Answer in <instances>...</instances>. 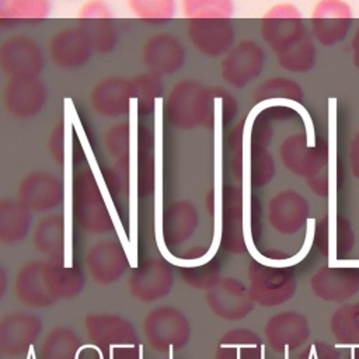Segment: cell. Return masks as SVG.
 <instances>
[{
  "label": "cell",
  "mask_w": 359,
  "mask_h": 359,
  "mask_svg": "<svg viewBox=\"0 0 359 359\" xmlns=\"http://www.w3.org/2000/svg\"><path fill=\"white\" fill-rule=\"evenodd\" d=\"M259 35L280 69L307 73L317 62V49L299 7L289 1L271 6L261 17Z\"/></svg>",
  "instance_id": "6da1fadb"
},
{
  "label": "cell",
  "mask_w": 359,
  "mask_h": 359,
  "mask_svg": "<svg viewBox=\"0 0 359 359\" xmlns=\"http://www.w3.org/2000/svg\"><path fill=\"white\" fill-rule=\"evenodd\" d=\"M84 286L86 278L77 266L49 259L24 264L14 279L15 297L34 309H45L59 300L73 299Z\"/></svg>",
  "instance_id": "7a4b0ae2"
},
{
  "label": "cell",
  "mask_w": 359,
  "mask_h": 359,
  "mask_svg": "<svg viewBox=\"0 0 359 359\" xmlns=\"http://www.w3.org/2000/svg\"><path fill=\"white\" fill-rule=\"evenodd\" d=\"M215 101L213 87L196 79H181L163 97L164 121L177 130L212 128Z\"/></svg>",
  "instance_id": "3957f363"
},
{
  "label": "cell",
  "mask_w": 359,
  "mask_h": 359,
  "mask_svg": "<svg viewBox=\"0 0 359 359\" xmlns=\"http://www.w3.org/2000/svg\"><path fill=\"white\" fill-rule=\"evenodd\" d=\"M279 157L283 165L293 174L306 178L309 188L318 196H327L328 177V143L317 139L311 142L307 135L297 132L283 139L279 146Z\"/></svg>",
  "instance_id": "277c9868"
},
{
  "label": "cell",
  "mask_w": 359,
  "mask_h": 359,
  "mask_svg": "<svg viewBox=\"0 0 359 359\" xmlns=\"http://www.w3.org/2000/svg\"><path fill=\"white\" fill-rule=\"evenodd\" d=\"M70 198L72 216L80 230L94 236L109 234L115 230L112 213L90 167L80 168L73 175Z\"/></svg>",
  "instance_id": "5b68a950"
},
{
  "label": "cell",
  "mask_w": 359,
  "mask_h": 359,
  "mask_svg": "<svg viewBox=\"0 0 359 359\" xmlns=\"http://www.w3.org/2000/svg\"><path fill=\"white\" fill-rule=\"evenodd\" d=\"M143 334L147 345L156 352H175L187 346L191 338V324L187 316L172 306H157L143 320Z\"/></svg>",
  "instance_id": "8992f818"
},
{
  "label": "cell",
  "mask_w": 359,
  "mask_h": 359,
  "mask_svg": "<svg viewBox=\"0 0 359 359\" xmlns=\"http://www.w3.org/2000/svg\"><path fill=\"white\" fill-rule=\"evenodd\" d=\"M248 292L254 303L278 306L293 297L296 278L289 266L252 261L248 266Z\"/></svg>",
  "instance_id": "52a82bcc"
},
{
  "label": "cell",
  "mask_w": 359,
  "mask_h": 359,
  "mask_svg": "<svg viewBox=\"0 0 359 359\" xmlns=\"http://www.w3.org/2000/svg\"><path fill=\"white\" fill-rule=\"evenodd\" d=\"M45 52L29 35L15 34L0 41V72L7 79L41 77Z\"/></svg>",
  "instance_id": "ba28073f"
},
{
  "label": "cell",
  "mask_w": 359,
  "mask_h": 359,
  "mask_svg": "<svg viewBox=\"0 0 359 359\" xmlns=\"http://www.w3.org/2000/svg\"><path fill=\"white\" fill-rule=\"evenodd\" d=\"M265 60L262 45L254 39H241L220 59V79L231 88L241 90L261 76Z\"/></svg>",
  "instance_id": "9c48e42d"
},
{
  "label": "cell",
  "mask_w": 359,
  "mask_h": 359,
  "mask_svg": "<svg viewBox=\"0 0 359 359\" xmlns=\"http://www.w3.org/2000/svg\"><path fill=\"white\" fill-rule=\"evenodd\" d=\"M48 95V86L41 77L7 79L1 88L0 101L8 116L25 121L43 111Z\"/></svg>",
  "instance_id": "30bf717a"
},
{
  "label": "cell",
  "mask_w": 359,
  "mask_h": 359,
  "mask_svg": "<svg viewBox=\"0 0 359 359\" xmlns=\"http://www.w3.org/2000/svg\"><path fill=\"white\" fill-rule=\"evenodd\" d=\"M353 22V11L345 0H318L310 13V34L321 46L342 42Z\"/></svg>",
  "instance_id": "8fae6325"
},
{
  "label": "cell",
  "mask_w": 359,
  "mask_h": 359,
  "mask_svg": "<svg viewBox=\"0 0 359 359\" xmlns=\"http://www.w3.org/2000/svg\"><path fill=\"white\" fill-rule=\"evenodd\" d=\"M94 53L86 29L79 24L55 31L46 45V55L52 65L67 72L84 67Z\"/></svg>",
  "instance_id": "7c38bea8"
},
{
  "label": "cell",
  "mask_w": 359,
  "mask_h": 359,
  "mask_svg": "<svg viewBox=\"0 0 359 359\" xmlns=\"http://www.w3.org/2000/svg\"><path fill=\"white\" fill-rule=\"evenodd\" d=\"M140 62L147 72L161 77L172 76L185 66L187 48L172 32H154L140 46Z\"/></svg>",
  "instance_id": "4fadbf2b"
},
{
  "label": "cell",
  "mask_w": 359,
  "mask_h": 359,
  "mask_svg": "<svg viewBox=\"0 0 359 359\" xmlns=\"http://www.w3.org/2000/svg\"><path fill=\"white\" fill-rule=\"evenodd\" d=\"M90 109L107 119H123L130 114L133 90L129 77L123 76H105L95 81L88 91Z\"/></svg>",
  "instance_id": "5bb4252c"
},
{
  "label": "cell",
  "mask_w": 359,
  "mask_h": 359,
  "mask_svg": "<svg viewBox=\"0 0 359 359\" xmlns=\"http://www.w3.org/2000/svg\"><path fill=\"white\" fill-rule=\"evenodd\" d=\"M17 199L34 213H48L65 201V182L55 172L34 170L17 187Z\"/></svg>",
  "instance_id": "9a60e30c"
},
{
  "label": "cell",
  "mask_w": 359,
  "mask_h": 359,
  "mask_svg": "<svg viewBox=\"0 0 359 359\" xmlns=\"http://www.w3.org/2000/svg\"><path fill=\"white\" fill-rule=\"evenodd\" d=\"M174 286L171 265L163 259L150 257L132 269L128 280L129 293L142 303H153L170 294Z\"/></svg>",
  "instance_id": "2e32d148"
},
{
  "label": "cell",
  "mask_w": 359,
  "mask_h": 359,
  "mask_svg": "<svg viewBox=\"0 0 359 359\" xmlns=\"http://www.w3.org/2000/svg\"><path fill=\"white\" fill-rule=\"evenodd\" d=\"M185 32L191 46L208 59H222L236 43V28L229 18L191 20Z\"/></svg>",
  "instance_id": "e0dca14e"
},
{
  "label": "cell",
  "mask_w": 359,
  "mask_h": 359,
  "mask_svg": "<svg viewBox=\"0 0 359 359\" xmlns=\"http://www.w3.org/2000/svg\"><path fill=\"white\" fill-rule=\"evenodd\" d=\"M220 244L226 251H247L244 227V194L241 187L224 184L220 194Z\"/></svg>",
  "instance_id": "ac0fdd59"
},
{
  "label": "cell",
  "mask_w": 359,
  "mask_h": 359,
  "mask_svg": "<svg viewBox=\"0 0 359 359\" xmlns=\"http://www.w3.org/2000/svg\"><path fill=\"white\" fill-rule=\"evenodd\" d=\"M86 334L102 355L112 346L139 344V335L128 318L112 313H91L84 318Z\"/></svg>",
  "instance_id": "d6986e66"
},
{
  "label": "cell",
  "mask_w": 359,
  "mask_h": 359,
  "mask_svg": "<svg viewBox=\"0 0 359 359\" xmlns=\"http://www.w3.org/2000/svg\"><path fill=\"white\" fill-rule=\"evenodd\" d=\"M42 320L28 311H13L0 318V353L17 358L28 353L42 332Z\"/></svg>",
  "instance_id": "ffe728a7"
},
{
  "label": "cell",
  "mask_w": 359,
  "mask_h": 359,
  "mask_svg": "<svg viewBox=\"0 0 359 359\" xmlns=\"http://www.w3.org/2000/svg\"><path fill=\"white\" fill-rule=\"evenodd\" d=\"M129 266L125 247L116 240H100L86 254V268L95 283L112 285L118 282Z\"/></svg>",
  "instance_id": "44dd1931"
},
{
  "label": "cell",
  "mask_w": 359,
  "mask_h": 359,
  "mask_svg": "<svg viewBox=\"0 0 359 359\" xmlns=\"http://www.w3.org/2000/svg\"><path fill=\"white\" fill-rule=\"evenodd\" d=\"M206 303L215 316L229 321L241 320L254 309L248 287L234 278H223L206 290Z\"/></svg>",
  "instance_id": "7402d4cb"
},
{
  "label": "cell",
  "mask_w": 359,
  "mask_h": 359,
  "mask_svg": "<svg viewBox=\"0 0 359 359\" xmlns=\"http://www.w3.org/2000/svg\"><path fill=\"white\" fill-rule=\"evenodd\" d=\"M199 213L196 206L188 199L170 202L161 213V240L165 248H177L188 241L196 231Z\"/></svg>",
  "instance_id": "603a6c76"
},
{
  "label": "cell",
  "mask_w": 359,
  "mask_h": 359,
  "mask_svg": "<svg viewBox=\"0 0 359 359\" xmlns=\"http://www.w3.org/2000/svg\"><path fill=\"white\" fill-rule=\"evenodd\" d=\"M135 189L139 198H149L157 184L156 133L146 123H137L135 135Z\"/></svg>",
  "instance_id": "cb8c5ba5"
},
{
  "label": "cell",
  "mask_w": 359,
  "mask_h": 359,
  "mask_svg": "<svg viewBox=\"0 0 359 359\" xmlns=\"http://www.w3.org/2000/svg\"><path fill=\"white\" fill-rule=\"evenodd\" d=\"M309 202L294 189H283L268 202V220L282 234H293L309 219Z\"/></svg>",
  "instance_id": "d4e9b609"
},
{
  "label": "cell",
  "mask_w": 359,
  "mask_h": 359,
  "mask_svg": "<svg viewBox=\"0 0 359 359\" xmlns=\"http://www.w3.org/2000/svg\"><path fill=\"white\" fill-rule=\"evenodd\" d=\"M264 332L268 344L276 352L297 349L310 335L307 320L296 311L275 314L268 320Z\"/></svg>",
  "instance_id": "484cf974"
},
{
  "label": "cell",
  "mask_w": 359,
  "mask_h": 359,
  "mask_svg": "<svg viewBox=\"0 0 359 359\" xmlns=\"http://www.w3.org/2000/svg\"><path fill=\"white\" fill-rule=\"evenodd\" d=\"M316 296L325 302H345L359 290L356 268H321L310 280Z\"/></svg>",
  "instance_id": "4316f807"
},
{
  "label": "cell",
  "mask_w": 359,
  "mask_h": 359,
  "mask_svg": "<svg viewBox=\"0 0 359 359\" xmlns=\"http://www.w3.org/2000/svg\"><path fill=\"white\" fill-rule=\"evenodd\" d=\"M32 245L46 259L65 264V257H66L65 216L59 213H52L42 217L34 227Z\"/></svg>",
  "instance_id": "83f0119b"
},
{
  "label": "cell",
  "mask_w": 359,
  "mask_h": 359,
  "mask_svg": "<svg viewBox=\"0 0 359 359\" xmlns=\"http://www.w3.org/2000/svg\"><path fill=\"white\" fill-rule=\"evenodd\" d=\"M32 224V212L17 198H0V243L15 244L22 241Z\"/></svg>",
  "instance_id": "f1b7e54d"
},
{
  "label": "cell",
  "mask_w": 359,
  "mask_h": 359,
  "mask_svg": "<svg viewBox=\"0 0 359 359\" xmlns=\"http://www.w3.org/2000/svg\"><path fill=\"white\" fill-rule=\"evenodd\" d=\"M264 346L251 330L236 328L222 335L213 359H262Z\"/></svg>",
  "instance_id": "f546056e"
},
{
  "label": "cell",
  "mask_w": 359,
  "mask_h": 359,
  "mask_svg": "<svg viewBox=\"0 0 359 359\" xmlns=\"http://www.w3.org/2000/svg\"><path fill=\"white\" fill-rule=\"evenodd\" d=\"M52 11L50 0H0V27L36 24Z\"/></svg>",
  "instance_id": "4dcf8cb0"
},
{
  "label": "cell",
  "mask_w": 359,
  "mask_h": 359,
  "mask_svg": "<svg viewBox=\"0 0 359 359\" xmlns=\"http://www.w3.org/2000/svg\"><path fill=\"white\" fill-rule=\"evenodd\" d=\"M129 79L133 90V98H135V107H136L137 115L140 118L150 116L156 109L157 101L161 100L165 94L163 77L144 70Z\"/></svg>",
  "instance_id": "1f68e13d"
},
{
  "label": "cell",
  "mask_w": 359,
  "mask_h": 359,
  "mask_svg": "<svg viewBox=\"0 0 359 359\" xmlns=\"http://www.w3.org/2000/svg\"><path fill=\"white\" fill-rule=\"evenodd\" d=\"M81 348V339L74 330L57 325L43 338L39 356L41 359H77Z\"/></svg>",
  "instance_id": "d6a6232c"
},
{
  "label": "cell",
  "mask_w": 359,
  "mask_h": 359,
  "mask_svg": "<svg viewBox=\"0 0 359 359\" xmlns=\"http://www.w3.org/2000/svg\"><path fill=\"white\" fill-rule=\"evenodd\" d=\"M130 14L144 24L163 25L177 14L178 0H125Z\"/></svg>",
  "instance_id": "836d02e7"
},
{
  "label": "cell",
  "mask_w": 359,
  "mask_h": 359,
  "mask_svg": "<svg viewBox=\"0 0 359 359\" xmlns=\"http://www.w3.org/2000/svg\"><path fill=\"white\" fill-rule=\"evenodd\" d=\"M255 102H264L271 100H289L293 102H302L304 100L303 87L293 79L285 76H275L261 81L252 94Z\"/></svg>",
  "instance_id": "e575fe53"
},
{
  "label": "cell",
  "mask_w": 359,
  "mask_h": 359,
  "mask_svg": "<svg viewBox=\"0 0 359 359\" xmlns=\"http://www.w3.org/2000/svg\"><path fill=\"white\" fill-rule=\"evenodd\" d=\"M101 178L114 201L128 198L132 191V156L112 160L111 165L102 167Z\"/></svg>",
  "instance_id": "d590c367"
},
{
  "label": "cell",
  "mask_w": 359,
  "mask_h": 359,
  "mask_svg": "<svg viewBox=\"0 0 359 359\" xmlns=\"http://www.w3.org/2000/svg\"><path fill=\"white\" fill-rule=\"evenodd\" d=\"M178 8L184 18L210 20L229 18L234 15V0H178Z\"/></svg>",
  "instance_id": "8d00e7d4"
},
{
  "label": "cell",
  "mask_w": 359,
  "mask_h": 359,
  "mask_svg": "<svg viewBox=\"0 0 359 359\" xmlns=\"http://www.w3.org/2000/svg\"><path fill=\"white\" fill-rule=\"evenodd\" d=\"M180 273L187 285L199 290H209L222 279L220 265L215 258L188 262L181 266Z\"/></svg>",
  "instance_id": "74e56055"
},
{
  "label": "cell",
  "mask_w": 359,
  "mask_h": 359,
  "mask_svg": "<svg viewBox=\"0 0 359 359\" xmlns=\"http://www.w3.org/2000/svg\"><path fill=\"white\" fill-rule=\"evenodd\" d=\"M331 331L342 344H359V303L339 307L331 317Z\"/></svg>",
  "instance_id": "f35d334b"
},
{
  "label": "cell",
  "mask_w": 359,
  "mask_h": 359,
  "mask_svg": "<svg viewBox=\"0 0 359 359\" xmlns=\"http://www.w3.org/2000/svg\"><path fill=\"white\" fill-rule=\"evenodd\" d=\"M102 146L111 160H116L132 153V126L125 119H118L102 133Z\"/></svg>",
  "instance_id": "ab89813d"
},
{
  "label": "cell",
  "mask_w": 359,
  "mask_h": 359,
  "mask_svg": "<svg viewBox=\"0 0 359 359\" xmlns=\"http://www.w3.org/2000/svg\"><path fill=\"white\" fill-rule=\"evenodd\" d=\"M250 184L254 188H261L272 181L275 175V160L266 146L250 144Z\"/></svg>",
  "instance_id": "60d3db41"
},
{
  "label": "cell",
  "mask_w": 359,
  "mask_h": 359,
  "mask_svg": "<svg viewBox=\"0 0 359 359\" xmlns=\"http://www.w3.org/2000/svg\"><path fill=\"white\" fill-rule=\"evenodd\" d=\"M244 129L245 121L243 119L233 123L223 137L229 168L238 181L243 178L244 172Z\"/></svg>",
  "instance_id": "b9f144b4"
},
{
  "label": "cell",
  "mask_w": 359,
  "mask_h": 359,
  "mask_svg": "<svg viewBox=\"0 0 359 359\" xmlns=\"http://www.w3.org/2000/svg\"><path fill=\"white\" fill-rule=\"evenodd\" d=\"M114 20H102V21H93L81 25L94 48V52L98 55H108L114 52L119 42V32L112 22Z\"/></svg>",
  "instance_id": "7bdbcfd3"
},
{
  "label": "cell",
  "mask_w": 359,
  "mask_h": 359,
  "mask_svg": "<svg viewBox=\"0 0 359 359\" xmlns=\"http://www.w3.org/2000/svg\"><path fill=\"white\" fill-rule=\"evenodd\" d=\"M76 18L79 24L114 20V11L107 0H84L77 8Z\"/></svg>",
  "instance_id": "ee69618b"
},
{
  "label": "cell",
  "mask_w": 359,
  "mask_h": 359,
  "mask_svg": "<svg viewBox=\"0 0 359 359\" xmlns=\"http://www.w3.org/2000/svg\"><path fill=\"white\" fill-rule=\"evenodd\" d=\"M46 150L49 157L59 165L66 161V126L59 121L52 126L46 139Z\"/></svg>",
  "instance_id": "f6af8a7d"
},
{
  "label": "cell",
  "mask_w": 359,
  "mask_h": 359,
  "mask_svg": "<svg viewBox=\"0 0 359 359\" xmlns=\"http://www.w3.org/2000/svg\"><path fill=\"white\" fill-rule=\"evenodd\" d=\"M215 98L220 101V112H222V123L224 126L234 123V119L238 114V102L236 97L224 90L223 87H213Z\"/></svg>",
  "instance_id": "bcb514c9"
},
{
  "label": "cell",
  "mask_w": 359,
  "mask_h": 359,
  "mask_svg": "<svg viewBox=\"0 0 359 359\" xmlns=\"http://www.w3.org/2000/svg\"><path fill=\"white\" fill-rule=\"evenodd\" d=\"M299 359H339L338 351L325 342H313L299 356Z\"/></svg>",
  "instance_id": "7dc6e473"
},
{
  "label": "cell",
  "mask_w": 359,
  "mask_h": 359,
  "mask_svg": "<svg viewBox=\"0 0 359 359\" xmlns=\"http://www.w3.org/2000/svg\"><path fill=\"white\" fill-rule=\"evenodd\" d=\"M105 359H140L139 344L112 346L105 355Z\"/></svg>",
  "instance_id": "c3c4849f"
},
{
  "label": "cell",
  "mask_w": 359,
  "mask_h": 359,
  "mask_svg": "<svg viewBox=\"0 0 359 359\" xmlns=\"http://www.w3.org/2000/svg\"><path fill=\"white\" fill-rule=\"evenodd\" d=\"M349 167L353 177L359 181V130L355 132L349 144Z\"/></svg>",
  "instance_id": "681fc988"
},
{
  "label": "cell",
  "mask_w": 359,
  "mask_h": 359,
  "mask_svg": "<svg viewBox=\"0 0 359 359\" xmlns=\"http://www.w3.org/2000/svg\"><path fill=\"white\" fill-rule=\"evenodd\" d=\"M351 53H352V63L355 69L359 72V25L356 27L351 39Z\"/></svg>",
  "instance_id": "f907efd6"
},
{
  "label": "cell",
  "mask_w": 359,
  "mask_h": 359,
  "mask_svg": "<svg viewBox=\"0 0 359 359\" xmlns=\"http://www.w3.org/2000/svg\"><path fill=\"white\" fill-rule=\"evenodd\" d=\"M73 135L74 136H72V160L73 163H80L84 160V150L80 139L76 136V133Z\"/></svg>",
  "instance_id": "816d5d0a"
},
{
  "label": "cell",
  "mask_w": 359,
  "mask_h": 359,
  "mask_svg": "<svg viewBox=\"0 0 359 359\" xmlns=\"http://www.w3.org/2000/svg\"><path fill=\"white\" fill-rule=\"evenodd\" d=\"M77 359H105L104 355L94 346H83Z\"/></svg>",
  "instance_id": "f5cc1de1"
},
{
  "label": "cell",
  "mask_w": 359,
  "mask_h": 359,
  "mask_svg": "<svg viewBox=\"0 0 359 359\" xmlns=\"http://www.w3.org/2000/svg\"><path fill=\"white\" fill-rule=\"evenodd\" d=\"M8 287V275L4 269V266L0 264V300L4 297Z\"/></svg>",
  "instance_id": "db71d44e"
},
{
  "label": "cell",
  "mask_w": 359,
  "mask_h": 359,
  "mask_svg": "<svg viewBox=\"0 0 359 359\" xmlns=\"http://www.w3.org/2000/svg\"><path fill=\"white\" fill-rule=\"evenodd\" d=\"M351 352H349V359H359V344H352L349 345Z\"/></svg>",
  "instance_id": "11a10c76"
},
{
  "label": "cell",
  "mask_w": 359,
  "mask_h": 359,
  "mask_svg": "<svg viewBox=\"0 0 359 359\" xmlns=\"http://www.w3.org/2000/svg\"><path fill=\"white\" fill-rule=\"evenodd\" d=\"M165 359H175V358H172V356H168V358H165Z\"/></svg>",
  "instance_id": "9f6ffc18"
},
{
  "label": "cell",
  "mask_w": 359,
  "mask_h": 359,
  "mask_svg": "<svg viewBox=\"0 0 359 359\" xmlns=\"http://www.w3.org/2000/svg\"><path fill=\"white\" fill-rule=\"evenodd\" d=\"M67 1H74V0H67Z\"/></svg>",
  "instance_id": "6f0895ef"
}]
</instances>
